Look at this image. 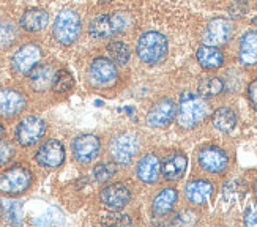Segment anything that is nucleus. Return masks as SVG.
<instances>
[{
  "mask_svg": "<svg viewBox=\"0 0 257 227\" xmlns=\"http://www.w3.org/2000/svg\"><path fill=\"white\" fill-rule=\"evenodd\" d=\"M55 70L51 65H37L33 70L29 73V82L33 90L37 92H44L52 85Z\"/></svg>",
  "mask_w": 257,
  "mask_h": 227,
  "instance_id": "5701e85b",
  "label": "nucleus"
},
{
  "mask_svg": "<svg viewBox=\"0 0 257 227\" xmlns=\"http://www.w3.org/2000/svg\"><path fill=\"white\" fill-rule=\"evenodd\" d=\"M211 123L221 133H230L237 127V113L230 107H219L211 116Z\"/></svg>",
  "mask_w": 257,
  "mask_h": 227,
  "instance_id": "393cba45",
  "label": "nucleus"
},
{
  "mask_svg": "<svg viewBox=\"0 0 257 227\" xmlns=\"http://www.w3.org/2000/svg\"><path fill=\"white\" fill-rule=\"evenodd\" d=\"M19 37L18 27L8 19H0V49H7Z\"/></svg>",
  "mask_w": 257,
  "mask_h": 227,
  "instance_id": "c85d7f7f",
  "label": "nucleus"
},
{
  "mask_svg": "<svg viewBox=\"0 0 257 227\" xmlns=\"http://www.w3.org/2000/svg\"><path fill=\"white\" fill-rule=\"evenodd\" d=\"M188 166V158L182 152H174L166 158L164 163H161V174L164 175L166 180L169 181H177L180 180Z\"/></svg>",
  "mask_w": 257,
  "mask_h": 227,
  "instance_id": "a211bd4d",
  "label": "nucleus"
},
{
  "mask_svg": "<svg viewBox=\"0 0 257 227\" xmlns=\"http://www.w3.org/2000/svg\"><path fill=\"white\" fill-rule=\"evenodd\" d=\"M139 150H141V141L138 139V136L131 131L120 133L109 144L110 156H112V160L117 164H121V166L131 164V161L134 160V156L139 153Z\"/></svg>",
  "mask_w": 257,
  "mask_h": 227,
  "instance_id": "423d86ee",
  "label": "nucleus"
},
{
  "mask_svg": "<svg viewBox=\"0 0 257 227\" xmlns=\"http://www.w3.org/2000/svg\"><path fill=\"white\" fill-rule=\"evenodd\" d=\"M254 188H255V192H257V181H255V186Z\"/></svg>",
  "mask_w": 257,
  "mask_h": 227,
  "instance_id": "e433bc0d",
  "label": "nucleus"
},
{
  "mask_svg": "<svg viewBox=\"0 0 257 227\" xmlns=\"http://www.w3.org/2000/svg\"><path fill=\"white\" fill-rule=\"evenodd\" d=\"M197 163L208 174H222L229 166V156L219 147L210 145L199 152Z\"/></svg>",
  "mask_w": 257,
  "mask_h": 227,
  "instance_id": "9d476101",
  "label": "nucleus"
},
{
  "mask_svg": "<svg viewBox=\"0 0 257 227\" xmlns=\"http://www.w3.org/2000/svg\"><path fill=\"white\" fill-rule=\"evenodd\" d=\"M115 172H117L115 164H110V163H101L93 169V175L98 183H104V181L110 180Z\"/></svg>",
  "mask_w": 257,
  "mask_h": 227,
  "instance_id": "7c9ffc66",
  "label": "nucleus"
},
{
  "mask_svg": "<svg viewBox=\"0 0 257 227\" xmlns=\"http://www.w3.org/2000/svg\"><path fill=\"white\" fill-rule=\"evenodd\" d=\"M136 175L142 183L153 185L160 180L161 175V160L156 153L144 155L138 161L136 166Z\"/></svg>",
  "mask_w": 257,
  "mask_h": 227,
  "instance_id": "f3484780",
  "label": "nucleus"
},
{
  "mask_svg": "<svg viewBox=\"0 0 257 227\" xmlns=\"http://www.w3.org/2000/svg\"><path fill=\"white\" fill-rule=\"evenodd\" d=\"M71 150L77 163L88 164L98 158L99 150H101V141L95 134H81L73 141Z\"/></svg>",
  "mask_w": 257,
  "mask_h": 227,
  "instance_id": "1a4fd4ad",
  "label": "nucleus"
},
{
  "mask_svg": "<svg viewBox=\"0 0 257 227\" xmlns=\"http://www.w3.org/2000/svg\"><path fill=\"white\" fill-rule=\"evenodd\" d=\"M233 35V26L232 22L224 18H216L208 22L202 33V43L208 46H222L226 44Z\"/></svg>",
  "mask_w": 257,
  "mask_h": 227,
  "instance_id": "9b49d317",
  "label": "nucleus"
},
{
  "mask_svg": "<svg viewBox=\"0 0 257 227\" xmlns=\"http://www.w3.org/2000/svg\"><path fill=\"white\" fill-rule=\"evenodd\" d=\"M46 134V122L38 116H29L18 123L16 141L22 147L35 145Z\"/></svg>",
  "mask_w": 257,
  "mask_h": 227,
  "instance_id": "0eeeda50",
  "label": "nucleus"
},
{
  "mask_svg": "<svg viewBox=\"0 0 257 227\" xmlns=\"http://www.w3.org/2000/svg\"><path fill=\"white\" fill-rule=\"evenodd\" d=\"M81 33V18L71 8L62 10L59 16L55 18L54 27H52V37L55 41L63 44V46H70Z\"/></svg>",
  "mask_w": 257,
  "mask_h": 227,
  "instance_id": "20e7f679",
  "label": "nucleus"
},
{
  "mask_svg": "<svg viewBox=\"0 0 257 227\" xmlns=\"http://www.w3.org/2000/svg\"><path fill=\"white\" fill-rule=\"evenodd\" d=\"M15 153H16V149L13 144L0 141V166H4L13 160Z\"/></svg>",
  "mask_w": 257,
  "mask_h": 227,
  "instance_id": "2f4dec72",
  "label": "nucleus"
},
{
  "mask_svg": "<svg viewBox=\"0 0 257 227\" xmlns=\"http://www.w3.org/2000/svg\"><path fill=\"white\" fill-rule=\"evenodd\" d=\"M222 88H224V84H222L219 77L205 76L199 82V95L202 98H213L222 92Z\"/></svg>",
  "mask_w": 257,
  "mask_h": 227,
  "instance_id": "bb28decb",
  "label": "nucleus"
},
{
  "mask_svg": "<svg viewBox=\"0 0 257 227\" xmlns=\"http://www.w3.org/2000/svg\"><path fill=\"white\" fill-rule=\"evenodd\" d=\"M110 60H112L115 65H126L130 62V48L123 41H112L107 44L106 48Z\"/></svg>",
  "mask_w": 257,
  "mask_h": 227,
  "instance_id": "cd10ccee",
  "label": "nucleus"
},
{
  "mask_svg": "<svg viewBox=\"0 0 257 227\" xmlns=\"http://www.w3.org/2000/svg\"><path fill=\"white\" fill-rule=\"evenodd\" d=\"M19 24L26 32L37 33V32H41L46 29V26L49 24V15L46 10L30 8L22 13Z\"/></svg>",
  "mask_w": 257,
  "mask_h": 227,
  "instance_id": "412c9836",
  "label": "nucleus"
},
{
  "mask_svg": "<svg viewBox=\"0 0 257 227\" xmlns=\"http://www.w3.org/2000/svg\"><path fill=\"white\" fill-rule=\"evenodd\" d=\"M211 194H213V185L204 178L191 180L185 186V196L193 205H204L205 202H208Z\"/></svg>",
  "mask_w": 257,
  "mask_h": 227,
  "instance_id": "6ab92c4d",
  "label": "nucleus"
},
{
  "mask_svg": "<svg viewBox=\"0 0 257 227\" xmlns=\"http://www.w3.org/2000/svg\"><path fill=\"white\" fill-rule=\"evenodd\" d=\"M177 117V104L172 99L164 98L160 99L158 103H155V106L149 110L147 113V125L152 128H166L174 122Z\"/></svg>",
  "mask_w": 257,
  "mask_h": 227,
  "instance_id": "2eb2a0df",
  "label": "nucleus"
},
{
  "mask_svg": "<svg viewBox=\"0 0 257 227\" xmlns=\"http://www.w3.org/2000/svg\"><path fill=\"white\" fill-rule=\"evenodd\" d=\"M196 57L199 65L205 68V70H218L224 63V54L216 46H208V44H202L197 49Z\"/></svg>",
  "mask_w": 257,
  "mask_h": 227,
  "instance_id": "b1692460",
  "label": "nucleus"
},
{
  "mask_svg": "<svg viewBox=\"0 0 257 227\" xmlns=\"http://www.w3.org/2000/svg\"><path fill=\"white\" fill-rule=\"evenodd\" d=\"M0 216L7 224H19L22 218V203L19 200H2Z\"/></svg>",
  "mask_w": 257,
  "mask_h": 227,
  "instance_id": "a878e982",
  "label": "nucleus"
},
{
  "mask_svg": "<svg viewBox=\"0 0 257 227\" xmlns=\"http://www.w3.org/2000/svg\"><path fill=\"white\" fill-rule=\"evenodd\" d=\"M90 81L93 85L96 87H109L112 85L117 77H118V73H117V66L112 60L109 59H104V57H98L95 59L90 65Z\"/></svg>",
  "mask_w": 257,
  "mask_h": 227,
  "instance_id": "4468645a",
  "label": "nucleus"
},
{
  "mask_svg": "<svg viewBox=\"0 0 257 227\" xmlns=\"http://www.w3.org/2000/svg\"><path fill=\"white\" fill-rule=\"evenodd\" d=\"M101 222L109 225H130L133 221L128 214H107V218L103 219Z\"/></svg>",
  "mask_w": 257,
  "mask_h": 227,
  "instance_id": "473e14b6",
  "label": "nucleus"
},
{
  "mask_svg": "<svg viewBox=\"0 0 257 227\" xmlns=\"http://www.w3.org/2000/svg\"><path fill=\"white\" fill-rule=\"evenodd\" d=\"M208 113V106L202 96L191 92H185L180 96L177 107V122L182 128H196L204 122Z\"/></svg>",
  "mask_w": 257,
  "mask_h": 227,
  "instance_id": "f257e3e1",
  "label": "nucleus"
},
{
  "mask_svg": "<svg viewBox=\"0 0 257 227\" xmlns=\"http://www.w3.org/2000/svg\"><path fill=\"white\" fill-rule=\"evenodd\" d=\"M73 85H74V79L70 71H66V70L55 71L54 79H52V85H51L54 92L65 93V92H68V90H71Z\"/></svg>",
  "mask_w": 257,
  "mask_h": 227,
  "instance_id": "c756f323",
  "label": "nucleus"
},
{
  "mask_svg": "<svg viewBox=\"0 0 257 227\" xmlns=\"http://www.w3.org/2000/svg\"><path fill=\"white\" fill-rule=\"evenodd\" d=\"M4 134H5V128H4V125L0 123V141L4 139Z\"/></svg>",
  "mask_w": 257,
  "mask_h": 227,
  "instance_id": "c9c22d12",
  "label": "nucleus"
},
{
  "mask_svg": "<svg viewBox=\"0 0 257 227\" xmlns=\"http://www.w3.org/2000/svg\"><path fill=\"white\" fill-rule=\"evenodd\" d=\"M35 160L41 167L57 169L65 161V147L59 139H49L37 150Z\"/></svg>",
  "mask_w": 257,
  "mask_h": 227,
  "instance_id": "ddd939ff",
  "label": "nucleus"
},
{
  "mask_svg": "<svg viewBox=\"0 0 257 227\" xmlns=\"http://www.w3.org/2000/svg\"><path fill=\"white\" fill-rule=\"evenodd\" d=\"M238 59L244 66L257 65V30L243 33L238 48Z\"/></svg>",
  "mask_w": 257,
  "mask_h": 227,
  "instance_id": "4be33fe9",
  "label": "nucleus"
},
{
  "mask_svg": "<svg viewBox=\"0 0 257 227\" xmlns=\"http://www.w3.org/2000/svg\"><path fill=\"white\" fill-rule=\"evenodd\" d=\"M248 98L251 101L252 107L257 110V81L249 84V87H248Z\"/></svg>",
  "mask_w": 257,
  "mask_h": 227,
  "instance_id": "f704fd0d",
  "label": "nucleus"
},
{
  "mask_svg": "<svg viewBox=\"0 0 257 227\" xmlns=\"http://www.w3.org/2000/svg\"><path fill=\"white\" fill-rule=\"evenodd\" d=\"M244 224L246 225H257V205L246 211V214H244Z\"/></svg>",
  "mask_w": 257,
  "mask_h": 227,
  "instance_id": "72a5a7b5",
  "label": "nucleus"
},
{
  "mask_svg": "<svg viewBox=\"0 0 257 227\" xmlns=\"http://www.w3.org/2000/svg\"><path fill=\"white\" fill-rule=\"evenodd\" d=\"M33 181L32 172L24 166H11L0 174V192L7 196H18L26 192Z\"/></svg>",
  "mask_w": 257,
  "mask_h": 227,
  "instance_id": "39448f33",
  "label": "nucleus"
},
{
  "mask_svg": "<svg viewBox=\"0 0 257 227\" xmlns=\"http://www.w3.org/2000/svg\"><path fill=\"white\" fill-rule=\"evenodd\" d=\"M43 57V51L38 44L27 43L24 46H21L11 59V68L16 74H29L33 68H35Z\"/></svg>",
  "mask_w": 257,
  "mask_h": 227,
  "instance_id": "6e6552de",
  "label": "nucleus"
},
{
  "mask_svg": "<svg viewBox=\"0 0 257 227\" xmlns=\"http://www.w3.org/2000/svg\"><path fill=\"white\" fill-rule=\"evenodd\" d=\"M167 49H169V44H167V38L160 32H145L141 35L138 40V46L136 52L141 62L147 63V65H158L161 63L166 55Z\"/></svg>",
  "mask_w": 257,
  "mask_h": 227,
  "instance_id": "f03ea898",
  "label": "nucleus"
},
{
  "mask_svg": "<svg viewBox=\"0 0 257 227\" xmlns=\"http://www.w3.org/2000/svg\"><path fill=\"white\" fill-rule=\"evenodd\" d=\"M178 200V191L174 186L163 188L152 200V213L155 216H167Z\"/></svg>",
  "mask_w": 257,
  "mask_h": 227,
  "instance_id": "aec40b11",
  "label": "nucleus"
},
{
  "mask_svg": "<svg viewBox=\"0 0 257 227\" xmlns=\"http://www.w3.org/2000/svg\"><path fill=\"white\" fill-rule=\"evenodd\" d=\"M130 26V18L126 13H120V11H114V13H104L93 18L88 24V33L92 38L96 40H107L112 38L118 33L125 32Z\"/></svg>",
  "mask_w": 257,
  "mask_h": 227,
  "instance_id": "7ed1b4c3",
  "label": "nucleus"
},
{
  "mask_svg": "<svg viewBox=\"0 0 257 227\" xmlns=\"http://www.w3.org/2000/svg\"><path fill=\"white\" fill-rule=\"evenodd\" d=\"M99 200L106 208L112 211L123 210L131 200V191L123 183H110L99 192Z\"/></svg>",
  "mask_w": 257,
  "mask_h": 227,
  "instance_id": "f8f14e48",
  "label": "nucleus"
},
{
  "mask_svg": "<svg viewBox=\"0 0 257 227\" xmlns=\"http://www.w3.org/2000/svg\"><path fill=\"white\" fill-rule=\"evenodd\" d=\"M26 95L16 88H0V117L13 119L26 109Z\"/></svg>",
  "mask_w": 257,
  "mask_h": 227,
  "instance_id": "dca6fc26",
  "label": "nucleus"
}]
</instances>
